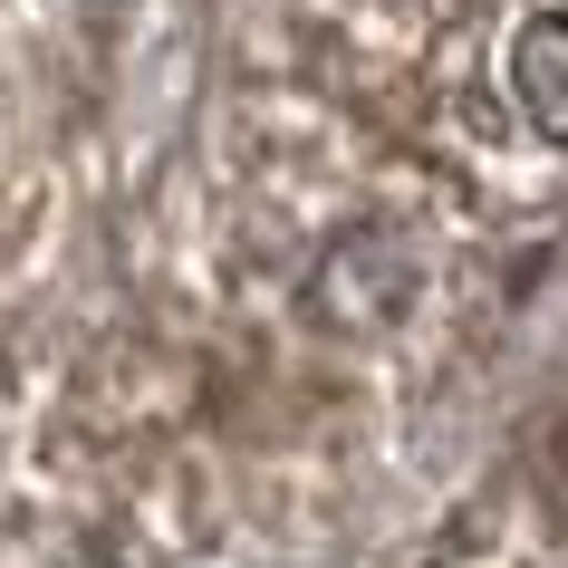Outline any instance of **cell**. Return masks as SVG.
<instances>
[{"mask_svg": "<svg viewBox=\"0 0 568 568\" xmlns=\"http://www.w3.org/2000/svg\"><path fill=\"white\" fill-rule=\"evenodd\" d=\"M510 88H520L539 135L568 145V10H539L530 30L510 39Z\"/></svg>", "mask_w": 568, "mask_h": 568, "instance_id": "cell-1", "label": "cell"}, {"mask_svg": "<svg viewBox=\"0 0 568 568\" xmlns=\"http://www.w3.org/2000/svg\"><path fill=\"white\" fill-rule=\"evenodd\" d=\"M68 568H116V559H68Z\"/></svg>", "mask_w": 568, "mask_h": 568, "instance_id": "cell-2", "label": "cell"}]
</instances>
